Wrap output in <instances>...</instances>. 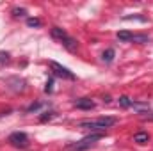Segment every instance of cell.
<instances>
[{
  "instance_id": "2",
  "label": "cell",
  "mask_w": 153,
  "mask_h": 151,
  "mask_svg": "<svg viewBox=\"0 0 153 151\" xmlns=\"http://www.w3.org/2000/svg\"><path fill=\"white\" fill-rule=\"evenodd\" d=\"M50 34H52V38L57 39V41H61V44L68 50V52H76V48H78V41L75 38H71L64 29H61V27H52V30H50Z\"/></svg>"
},
{
  "instance_id": "1",
  "label": "cell",
  "mask_w": 153,
  "mask_h": 151,
  "mask_svg": "<svg viewBox=\"0 0 153 151\" xmlns=\"http://www.w3.org/2000/svg\"><path fill=\"white\" fill-rule=\"evenodd\" d=\"M116 123H117L116 117L107 115V117H96V119H84V121H78V126H80V128H87V130H91L93 133H103L105 128L114 126Z\"/></svg>"
},
{
  "instance_id": "6",
  "label": "cell",
  "mask_w": 153,
  "mask_h": 151,
  "mask_svg": "<svg viewBox=\"0 0 153 151\" xmlns=\"http://www.w3.org/2000/svg\"><path fill=\"white\" fill-rule=\"evenodd\" d=\"M5 85H7L11 91L20 93V91H25L27 82H25L23 78H20V76H9V78H5Z\"/></svg>"
},
{
  "instance_id": "8",
  "label": "cell",
  "mask_w": 153,
  "mask_h": 151,
  "mask_svg": "<svg viewBox=\"0 0 153 151\" xmlns=\"http://www.w3.org/2000/svg\"><path fill=\"white\" fill-rule=\"evenodd\" d=\"M130 43L146 44V43H150V36H148V34H132V36H130Z\"/></svg>"
},
{
  "instance_id": "3",
  "label": "cell",
  "mask_w": 153,
  "mask_h": 151,
  "mask_svg": "<svg viewBox=\"0 0 153 151\" xmlns=\"http://www.w3.org/2000/svg\"><path fill=\"white\" fill-rule=\"evenodd\" d=\"M103 135H105V133H91V135H87V137L80 139L78 142L71 144V146H70V150H73V151H85V150H89V148H91V146H94L100 139H103Z\"/></svg>"
},
{
  "instance_id": "7",
  "label": "cell",
  "mask_w": 153,
  "mask_h": 151,
  "mask_svg": "<svg viewBox=\"0 0 153 151\" xmlns=\"http://www.w3.org/2000/svg\"><path fill=\"white\" fill-rule=\"evenodd\" d=\"M73 105H75L76 109H80V110H91V109H94V101L89 100V98H80V100H76Z\"/></svg>"
},
{
  "instance_id": "13",
  "label": "cell",
  "mask_w": 153,
  "mask_h": 151,
  "mask_svg": "<svg viewBox=\"0 0 153 151\" xmlns=\"http://www.w3.org/2000/svg\"><path fill=\"white\" fill-rule=\"evenodd\" d=\"M119 105H121L123 109H128V107L132 105V100H130L128 96H121V98H119Z\"/></svg>"
},
{
  "instance_id": "14",
  "label": "cell",
  "mask_w": 153,
  "mask_h": 151,
  "mask_svg": "<svg viewBox=\"0 0 153 151\" xmlns=\"http://www.w3.org/2000/svg\"><path fill=\"white\" fill-rule=\"evenodd\" d=\"M123 20H125V21H130V20H137V21H143V23H146V21H148L144 16H137V14H134V16H123Z\"/></svg>"
},
{
  "instance_id": "10",
  "label": "cell",
  "mask_w": 153,
  "mask_h": 151,
  "mask_svg": "<svg viewBox=\"0 0 153 151\" xmlns=\"http://www.w3.org/2000/svg\"><path fill=\"white\" fill-rule=\"evenodd\" d=\"M114 55H116V52L112 50V48H109V50H105V52L102 53V61L109 64V62H112V61H114Z\"/></svg>"
},
{
  "instance_id": "19",
  "label": "cell",
  "mask_w": 153,
  "mask_h": 151,
  "mask_svg": "<svg viewBox=\"0 0 153 151\" xmlns=\"http://www.w3.org/2000/svg\"><path fill=\"white\" fill-rule=\"evenodd\" d=\"M45 91H46V93H52V91H53V80H52V78L46 82V87H45Z\"/></svg>"
},
{
  "instance_id": "16",
  "label": "cell",
  "mask_w": 153,
  "mask_h": 151,
  "mask_svg": "<svg viewBox=\"0 0 153 151\" xmlns=\"http://www.w3.org/2000/svg\"><path fill=\"white\" fill-rule=\"evenodd\" d=\"M11 61V55L7 52H0V64H7Z\"/></svg>"
},
{
  "instance_id": "15",
  "label": "cell",
  "mask_w": 153,
  "mask_h": 151,
  "mask_svg": "<svg viewBox=\"0 0 153 151\" xmlns=\"http://www.w3.org/2000/svg\"><path fill=\"white\" fill-rule=\"evenodd\" d=\"M27 25L29 27H41V20L39 18H29L27 20Z\"/></svg>"
},
{
  "instance_id": "5",
  "label": "cell",
  "mask_w": 153,
  "mask_h": 151,
  "mask_svg": "<svg viewBox=\"0 0 153 151\" xmlns=\"http://www.w3.org/2000/svg\"><path fill=\"white\" fill-rule=\"evenodd\" d=\"M9 144H13L14 148H27L29 146V135L25 132H13L9 135Z\"/></svg>"
},
{
  "instance_id": "11",
  "label": "cell",
  "mask_w": 153,
  "mask_h": 151,
  "mask_svg": "<svg viewBox=\"0 0 153 151\" xmlns=\"http://www.w3.org/2000/svg\"><path fill=\"white\" fill-rule=\"evenodd\" d=\"M130 36H132V32H128V30H121V32H117V39L123 41V43H130Z\"/></svg>"
},
{
  "instance_id": "9",
  "label": "cell",
  "mask_w": 153,
  "mask_h": 151,
  "mask_svg": "<svg viewBox=\"0 0 153 151\" xmlns=\"http://www.w3.org/2000/svg\"><path fill=\"white\" fill-rule=\"evenodd\" d=\"M148 141H150V133L148 132H137L134 135V142H137V144H146Z\"/></svg>"
},
{
  "instance_id": "17",
  "label": "cell",
  "mask_w": 153,
  "mask_h": 151,
  "mask_svg": "<svg viewBox=\"0 0 153 151\" xmlns=\"http://www.w3.org/2000/svg\"><path fill=\"white\" fill-rule=\"evenodd\" d=\"M43 107V103H39V101H36V103H32V105H29L27 107V112H36V110H39Z\"/></svg>"
},
{
  "instance_id": "18",
  "label": "cell",
  "mask_w": 153,
  "mask_h": 151,
  "mask_svg": "<svg viewBox=\"0 0 153 151\" xmlns=\"http://www.w3.org/2000/svg\"><path fill=\"white\" fill-rule=\"evenodd\" d=\"M13 14L18 18V16H23V14H27V11H25L23 7H14V9H13Z\"/></svg>"
},
{
  "instance_id": "12",
  "label": "cell",
  "mask_w": 153,
  "mask_h": 151,
  "mask_svg": "<svg viewBox=\"0 0 153 151\" xmlns=\"http://www.w3.org/2000/svg\"><path fill=\"white\" fill-rule=\"evenodd\" d=\"M55 117V112L53 110H50V112H43L41 115H39V121L41 123H46V121H50V119H53Z\"/></svg>"
},
{
  "instance_id": "4",
  "label": "cell",
  "mask_w": 153,
  "mask_h": 151,
  "mask_svg": "<svg viewBox=\"0 0 153 151\" xmlns=\"http://www.w3.org/2000/svg\"><path fill=\"white\" fill-rule=\"evenodd\" d=\"M50 68H52L53 75L59 76V78H62V80H75V73H71L66 66H62V64H59V62H55V61L50 62Z\"/></svg>"
},
{
  "instance_id": "20",
  "label": "cell",
  "mask_w": 153,
  "mask_h": 151,
  "mask_svg": "<svg viewBox=\"0 0 153 151\" xmlns=\"http://www.w3.org/2000/svg\"><path fill=\"white\" fill-rule=\"evenodd\" d=\"M150 119H152V121H153V114H152V115H150Z\"/></svg>"
}]
</instances>
